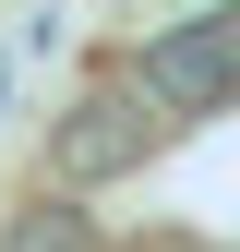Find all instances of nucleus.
Masks as SVG:
<instances>
[{"mask_svg": "<svg viewBox=\"0 0 240 252\" xmlns=\"http://www.w3.org/2000/svg\"><path fill=\"white\" fill-rule=\"evenodd\" d=\"M168 132H180V120L144 96V72H96L72 108L48 120V180H60V192H108V180H132Z\"/></svg>", "mask_w": 240, "mask_h": 252, "instance_id": "1", "label": "nucleus"}, {"mask_svg": "<svg viewBox=\"0 0 240 252\" xmlns=\"http://www.w3.org/2000/svg\"><path fill=\"white\" fill-rule=\"evenodd\" d=\"M144 96H156L168 120H216L240 108V0H216V12H180L168 36H144Z\"/></svg>", "mask_w": 240, "mask_h": 252, "instance_id": "2", "label": "nucleus"}, {"mask_svg": "<svg viewBox=\"0 0 240 252\" xmlns=\"http://www.w3.org/2000/svg\"><path fill=\"white\" fill-rule=\"evenodd\" d=\"M0 252H108V240H96V216H84V192L36 180V204L12 216V240H0Z\"/></svg>", "mask_w": 240, "mask_h": 252, "instance_id": "3", "label": "nucleus"}]
</instances>
